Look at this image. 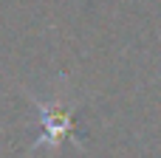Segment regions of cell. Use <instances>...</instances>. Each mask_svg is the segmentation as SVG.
Segmentation results:
<instances>
[{
	"mask_svg": "<svg viewBox=\"0 0 161 158\" xmlns=\"http://www.w3.org/2000/svg\"><path fill=\"white\" fill-rule=\"evenodd\" d=\"M37 110L42 116V133H40V139H37L34 147H42V144L45 147H57L65 139H74L71 136V110H65L59 102H57V107L37 102Z\"/></svg>",
	"mask_w": 161,
	"mask_h": 158,
	"instance_id": "6da1fadb",
	"label": "cell"
}]
</instances>
